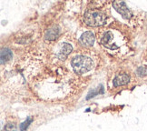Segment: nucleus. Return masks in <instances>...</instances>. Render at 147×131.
Instances as JSON below:
<instances>
[{
    "mask_svg": "<svg viewBox=\"0 0 147 131\" xmlns=\"http://www.w3.org/2000/svg\"><path fill=\"white\" fill-rule=\"evenodd\" d=\"M71 65L76 74H84L90 71L93 67V61L91 58L84 56H76L72 61Z\"/></svg>",
    "mask_w": 147,
    "mask_h": 131,
    "instance_id": "f257e3e1",
    "label": "nucleus"
},
{
    "mask_svg": "<svg viewBox=\"0 0 147 131\" xmlns=\"http://www.w3.org/2000/svg\"><path fill=\"white\" fill-rule=\"evenodd\" d=\"M84 23L89 26H101L106 23V16L96 10H89L84 16Z\"/></svg>",
    "mask_w": 147,
    "mask_h": 131,
    "instance_id": "f03ea898",
    "label": "nucleus"
},
{
    "mask_svg": "<svg viewBox=\"0 0 147 131\" xmlns=\"http://www.w3.org/2000/svg\"><path fill=\"white\" fill-rule=\"evenodd\" d=\"M113 5L115 8V10L118 13H120L124 18L130 19L132 18V12L130 11V9L127 7L126 4L123 1H115L113 3Z\"/></svg>",
    "mask_w": 147,
    "mask_h": 131,
    "instance_id": "7ed1b4c3",
    "label": "nucleus"
},
{
    "mask_svg": "<svg viewBox=\"0 0 147 131\" xmlns=\"http://www.w3.org/2000/svg\"><path fill=\"white\" fill-rule=\"evenodd\" d=\"M94 42V35L91 31L84 32L80 37V43L83 45H86V47L93 45Z\"/></svg>",
    "mask_w": 147,
    "mask_h": 131,
    "instance_id": "20e7f679",
    "label": "nucleus"
},
{
    "mask_svg": "<svg viewBox=\"0 0 147 131\" xmlns=\"http://www.w3.org/2000/svg\"><path fill=\"white\" fill-rule=\"evenodd\" d=\"M129 81H130V77L127 74H121V75H118L115 77L113 83H114L115 87H120V86H123V85L128 84Z\"/></svg>",
    "mask_w": 147,
    "mask_h": 131,
    "instance_id": "39448f33",
    "label": "nucleus"
},
{
    "mask_svg": "<svg viewBox=\"0 0 147 131\" xmlns=\"http://www.w3.org/2000/svg\"><path fill=\"white\" fill-rule=\"evenodd\" d=\"M73 50V48L72 45L68 43H64L63 45H62V48L60 49V52L58 54V58L60 59H65V58L67 56H68Z\"/></svg>",
    "mask_w": 147,
    "mask_h": 131,
    "instance_id": "423d86ee",
    "label": "nucleus"
},
{
    "mask_svg": "<svg viewBox=\"0 0 147 131\" xmlns=\"http://www.w3.org/2000/svg\"><path fill=\"white\" fill-rule=\"evenodd\" d=\"M12 58V51L9 48H2L1 50V64L3 65Z\"/></svg>",
    "mask_w": 147,
    "mask_h": 131,
    "instance_id": "0eeeda50",
    "label": "nucleus"
},
{
    "mask_svg": "<svg viewBox=\"0 0 147 131\" xmlns=\"http://www.w3.org/2000/svg\"><path fill=\"white\" fill-rule=\"evenodd\" d=\"M113 37H114V35H113L112 32H110V31L106 32L103 36V37L101 38V43L104 45H105V47H108V45H109L110 41L113 39Z\"/></svg>",
    "mask_w": 147,
    "mask_h": 131,
    "instance_id": "6e6552de",
    "label": "nucleus"
},
{
    "mask_svg": "<svg viewBox=\"0 0 147 131\" xmlns=\"http://www.w3.org/2000/svg\"><path fill=\"white\" fill-rule=\"evenodd\" d=\"M57 34H58V30H55V29H50L47 31V35H46V37L49 40H53V39L56 38L57 37Z\"/></svg>",
    "mask_w": 147,
    "mask_h": 131,
    "instance_id": "1a4fd4ad",
    "label": "nucleus"
},
{
    "mask_svg": "<svg viewBox=\"0 0 147 131\" xmlns=\"http://www.w3.org/2000/svg\"><path fill=\"white\" fill-rule=\"evenodd\" d=\"M32 121H33V119L32 118H30V117H28V118H26V120L24 122V123H22L21 125H20V130L21 131H25V130H26V128L29 127V125L32 123Z\"/></svg>",
    "mask_w": 147,
    "mask_h": 131,
    "instance_id": "9d476101",
    "label": "nucleus"
},
{
    "mask_svg": "<svg viewBox=\"0 0 147 131\" xmlns=\"http://www.w3.org/2000/svg\"><path fill=\"white\" fill-rule=\"evenodd\" d=\"M136 74L139 77H144L147 76V67H139L136 70Z\"/></svg>",
    "mask_w": 147,
    "mask_h": 131,
    "instance_id": "9b49d317",
    "label": "nucleus"
},
{
    "mask_svg": "<svg viewBox=\"0 0 147 131\" xmlns=\"http://www.w3.org/2000/svg\"><path fill=\"white\" fill-rule=\"evenodd\" d=\"M3 131H16V125L14 123H8L5 126Z\"/></svg>",
    "mask_w": 147,
    "mask_h": 131,
    "instance_id": "f8f14e48",
    "label": "nucleus"
}]
</instances>
